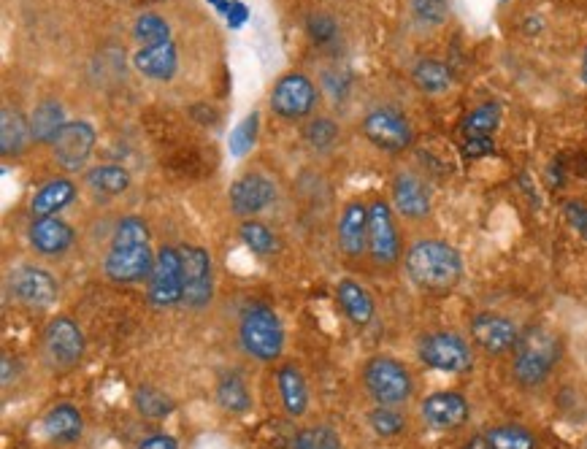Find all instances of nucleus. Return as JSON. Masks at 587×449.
Masks as SVG:
<instances>
[{
    "instance_id": "58836bf2",
    "label": "nucleus",
    "mask_w": 587,
    "mask_h": 449,
    "mask_svg": "<svg viewBox=\"0 0 587 449\" xmlns=\"http://www.w3.org/2000/svg\"><path fill=\"white\" fill-rule=\"evenodd\" d=\"M414 19L425 28H439L450 14V0H409Z\"/></svg>"
},
{
    "instance_id": "c9c22d12",
    "label": "nucleus",
    "mask_w": 587,
    "mask_h": 449,
    "mask_svg": "<svg viewBox=\"0 0 587 449\" xmlns=\"http://www.w3.org/2000/svg\"><path fill=\"white\" fill-rule=\"evenodd\" d=\"M290 449H341V436L331 425H309L295 433Z\"/></svg>"
},
{
    "instance_id": "f8f14e48",
    "label": "nucleus",
    "mask_w": 587,
    "mask_h": 449,
    "mask_svg": "<svg viewBox=\"0 0 587 449\" xmlns=\"http://www.w3.org/2000/svg\"><path fill=\"white\" fill-rule=\"evenodd\" d=\"M268 106L276 117H282L287 122H298L303 117H309L317 106V87L306 74H285L271 90Z\"/></svg>"
},
{
    "instance_id": "393cba45",
    "label": "nucleus",
    "mask_w": 587,
    "mask_h": 449,
    "mask_svg": "<svg viewBox=\"0 0 587 449\" xmlns=\"http://www.w3.org/2000/svg\"><path fill=\"white\" fill-rule=\"evenodd\" d=\"M276 387H279L285 412L290 417H303L309 409V387H306L301 371L295 366H282L276 371Z\"/></svg>"
},
{
    "instance_id": "4be33fe9",
    "label": "nucleus",
    "mask_w": 587,
    "mask_h": 449,
    "mask_svg": "<svg viewBox=\"0 0 587 449\" xmlns=\"http://www.w3.org/2000/svg\"><path fill=\"white\" fill-rule=\"evenodd\" d=\"M336 301H339L341 312L355 328H366L377 314V303L371 298L366 287L355 282V279H341L336 285Z\"/></svg>"
},
{
    "instance_id": "dca6fc26",
    "label": "nucleus",
    "mask_w": 587,
    "mask_h": 449,
    "mask_svg": "<svg viewBox=\"0 0 587 449\" xmlns=\"http://www.w3.org/2000/svg\"><path fill=\"white\" fill-rule=\"evenodd\" d=\"M393 209L404 217V220L420 222L425 220L433 209V193L431 184L425 182L420 174L414 171H398L393 179Z\"/></svg>"
},
{
    "instance_id": "a19ab883",
    "label": "nucleus",
    "mask_w": 587,
    "mask_h": 449,
    "mask_svg": "<svg viewBox=\"0 0 587 449\" xmlns=\"http://www.w3.org/2000/svg\"><path fill=\"white\" fill-rule=\"evenodd\" d=\"M255 133H257V114H249L247 120L241 122L239 128L230 133L228 147L236 157H244L249 149L255 147Z\"/></svg>"
},
{
    "instance_id": "e433bc0d",
    "label": "nucleus",
    "mask_w": 587,
    "mask_h": 449,
    "mask_svg": "<svg viewBox=\"0 0 587 449\" xmlns=\"http://www.w3.org/2000/svg\"><path fill=\"white\" fill-rule=\"evenodd\" d=\"M133 36H136L138 46L168 41V38H171V25H168L166 19L160 17V14H155V11H147V14H141V17L136 19V25H133Z\"/></svg>"
},
{
    "instance_id": "37998d69",
    "label": "nucleus",
    "mask_w": 587,
    "mask_h": 449,
    "mask_svg": "<svg viewBox=\"0 0 587 449\" xmlns=\"http://www.w3.org/2000/svg\"><path fill=\"white\" fill-rule=\"evenodd\" d=\"M563 214H566V220L574 230H577L579 236L587 241V203L582 201H569L563 206Z\"/></svg>"
},
{
    "instance_id": "ea45409f",
    "label": "nucleus",
    "mask_w": 587,
    "mask_h": 449,
    "mask_svg": "<svg viewBox=\"0 0 587 449\" xmlns=\"http://www.w3.org/2000/svg\"><path fill=\"white\" fill-rule=\"evenodd\" d=\"M306 33H309L314 46H328L339 38V25L328 14H312L306 19Z\"/></svg>"
},
{
    "instance_id": "a878e982",
    "label": "nucleus",
    "mask_w": 587,
    "mask_h": 449,
    "mask_svg": "<svg viewBox=\"0 0 587 449\" xmlns=\"http://www.w3.org/2000/svg\"><path fill=\"white\" fill-rule=\"evenodd\" d=\"M30 138L36 144H52L65 125V111L57 101H41L30 114Z\"/></svg>"
},
{
    "instance_id": "473e14b6",
    "label": "nucleus",
    "mask_w": 587,
    "mask_h": 449,
    "mask_svg": "<svg viewBox=\"0 0 587 449\" xmlns=\"http://www.w3.org/2000/svg\"><path fill=\"white\" fill-rule=\"evenodd\" d=\"M239 239H241V244L249 249V252H255V255H260V257L274 255L276 252V236L271 233V228H268V225H263L260 220L241 222Z\"/></svg>"
},
{
    "instance_id": "a211bd4d",
    "label": "nucleus",
    "mask_w": 587,
    "mask_h": 449,
    "mask_svg": "<svg viewBox=\"0 0 587 449\" xmlns=\"http://www.w3.org/2000/svg\"><path fill=\"white\" fill-rule=\"evenodd\" d=\"M420 414L422 420L436 431H458L471 417V406L455 390H439V393H431L422 401Z\"/></svg>"
},
{
    "instance_id": "0eeeda50",
    "label": "nucleus",
    "mask_w": 587,
    "mask_h": 449,
    "mask_svg": "<svg viewBox=\"0 0 587 449\" xmlns=\"http://www.w3.org/2000/svg\"><path fill=\"white\" fill-rule=\"evenodd\" d=\"M417 355L425 366L441 374H466L474 368V352L468 347V341L452 330H436L422 336Z\"/></svg>"
},
{
    "instance_id": "7ed1b4c3",
    "label": "nucleus",
    "mask_w": 587,
    "mask_h": 449,
    "mask_svg": "<svg viewBox=\"0 0 587 449\" xmlns=\"http://www.w3.org/2000/svg\"><path fill=\"white\" fill-rule=\"evenodd\" d=\"M560 358H563V341L555 330L544 328V325L520 330L512 360L514 382L523 387L544 385Z\"/></svg>"
},
{
    "instance_id": "7c9ffc66",
    "label": "nucleus",
    "mask_w": 587,
    "mask_h": 449,
    "mask_svg": "<svg viewBox=\"0 0 587 449\" xmlns=\"http://www.w3.org/2000/svg\"><path fill=\"white\" fill-rule=\"evenodd\" d=\"M133 404H136L138 414L147 417V420H166L168 414H174L176 409L174 398L152 385L138 387L136 393H133Z\"/></svg>"
},
{
    "instance_id": "72a5a7b5",
    "label": "nucleus",
    "mask_w": 587,
    "mask_h": 449,
    "mask_svg": "<svg viewBox=\"0 0 587 449\" xmlns=\"http://www.w3.org/2000/svg\"><path fill=\"white\" fill-rule=\"evenodd\" d=\"M341 128L331 117H312L303 125V141L314 149V152H328V149L339 141Z\"/></svg>"
},
{
    "instance_id": "f3484780",
    "label": "nucleus",
    "mask_w": 587,
    "mask_h": 449,
    "mask_svg": "<svg viewBox=\"0 0 587 449\" xmlns=\"http://www.w3.org/2000/svg\"><path fill=\"white\" fill-rule=\"evenodd\" d=\"M471 336L477 341V347L487 355H506L517 347L520 328L504 314L482 312L471 320Z\"/></svg>"
},
{
    "instance_id": "a18cd8bd",
    "label": "nucleus",
    "mask_w": 587,
    "mask_h": 449,
    "mask_svg": "<svg viewBox=\"0 0 587 449\" xmlns=\"http://www.w3.org/2000/svg\"><path fill=\"white\" fill-rule=\"evenodd\" d=\"M463 449H493L490 447V441L485 436H474V439H468V444Z\"/></svg>"
},
{
    "instance_id": "49530a36",
    "label": "nucleus",
    "mask_w": 587,
    "mask_h": 449,
    "mask_svg": "<svg viewBox=\"0 0 587 449\" xmlns=\"http://www.w3.org/2000/svg\"><path fill=\"white\" fill-rule=\"evenodd\" d=\"M582 82L587 84V49H585V55H582Z\"/></svg>"
},
{
    "instance_id": "2eb2a0df",
    "label": "nucleus",
    "mask_w": 587,
    "mask_h": 449,
    "mask_svg": "<svg viewBox=\"0 0 587 449\" xmlns=\"http://www.w3.org/2000/svg\"><path fill=\"white\" fill-rule=\"evenodd\" d=\"M228 203L233 214L252 220L255 214L266 211L276 203L274 182L263 174H244L230 184Z\"/></svg>"
},
{
    "instance_id": "20e7f679",
    "label": "nucleus",
    "mask_w": 587,
    "mask_h": 449,
    "mask_svg": "<svg viewBox=\"0 0 587 449\" xmlns=\"http://www.w3.org/2000/svg\"><path fill=\"white\" fill-rule=\"evenodd\" d=\"M241 349L260 363H274L285 352V325L268 303H252L239 320Z\"/></svg>"
},
{
    "instance_id": "4468645a",
    "label": "nucleus",
    "mask_w": 587,
    "mask_h": 449,
    "mask_svg": "<svg viewBox=\"0 0 587 449\" xmlns=\"http://www.w3.org/2000/svg\"><path fill=\"white\" fill-rule=\"evenodd\" d=\"M92 149H95V128L90 122L74 120L65 122L63 130L57 133V138L52 141V155H55V163L74 174L79 168H84V163L90 160Z\"/></svg>"
},
{
    "instance_id": "412c9836",
    "label": "nucleus",
    "mask_w": 587,
    "mask_h": 449,
    "mask_svg": "<svg viewBox=\"0 0 587 449\" xmlns=\"http://www.w3.org/2000/svg\"><path fill=\"white\" fill-rule=\"evenodd\" d=\"M133 68L152 82H171L176 76V68H179V52H176L174 38L138 46V52L133 55Z\"/></svg>"
},
{
    "instance_id": "5701e85b",
    "label": "nucleus",
    "mask_w": 587,
    "mask_h": 449,
    "mask_svg": "<svg viewBox=\"0 0 587 449\" xmlns=\"http://www.w3.org/2000/svg\"><path fill=\"white\" fill-rule=\"evenodd\" d=\"M76 198V184L65 176H55L38 187L30 198V214L33 217H57L65 206H71Z\"/></svg>"
},
{
    "instance_id": "6ab92c4d",
    "label": "nucleus",
    "mask_w": 587,
    "mask_h": 449,
    "mask_svg": "<svg viewBox=\"0 0 587 449\" xmlns=\"http://www.w3.org/2000/svg\"><path fill=\"white\" fill-rule=\"evenodd\" d=\"M30 249L41 257H63L76 241L74 228L60 217H33L28 228Z\"/></svg>"
},
{
    "instance_id": "39448f33",
    "label": "nucleus",
    "mask_w": 587,
    "mask_h": 449,
    "mask_svg": "<svg viewBox=\"0 0 587 449\" xmlns=\"http://www.w3.org/2000/svg\"><path fill=\"white\" fill-rule=\"evenodd\" d=\"M363 385L377 406H404L414 395L412 371L390 355H374L366 360Z\"/></svg>"
},
{
    "instance_id": "79ce46f5",
    "label": "nucleus",
    "mask_w": 587,
    "mask_h": 449,
    "mask_svg": "<svg viewBox=\"0 0 587 449\" xmlns=\"http://www.w3.org/2000/svg\"><path fill=\"white\" fill-rule=\"evenodd\" d=\"M496 144L490 136H466L463 138V157L466 160H482V157L493 155Z\"/></svg>"
},
{
    "instance_id": "423d86ee",
    "label": "nucleus",
    "mask_w": 587,
    "mask_h": 449,
    "mask_svg": "<svg viewBox=\"0 0 587 449\" xmlns=\"http://www.w3.org/2000/svg\"><path fill=\"white\" fill-rule=\"evenodd\" d=\"M84 349V330L79 322L71 317H52L41 336V352L52 371H71L82 363Z\"/></svg>"
},
{
    "instance_id": "c756f323",
    "label": "nucleus",
    "mask_w": 587,
    "mask_h": 449,
    "mask_svg": "<svg viewBox=\"0 0 587 449\" xmlns=\"http://www.w3.org/2000/svg\"><path fill=\"white\" fill-rule=\"evenodd\" d=\"M214 398H217L222 412L228 414H247L252 409V395H249L247 385H244V379L239 374L220 376Z\"/></svg>"
},
{
    "instance_id": "f03ea898",
    "label": "nucleus",
    "mask_w": 587,
    "mask_h": 449,
    "mask_svg": "<svg viewBox=\"0 0 587 449\" xmlns=\"http://www.w3.org/2000/svg\"><path fill=\"white\" fill-rule=\"evenodd\" d=\"M406 276L417 290L428 295H447L463 279V257L450 241L420 239L406 249Z\"/></svg>"
},
{
    "instance_id": "ddd939ff",
    "label": "nucleus",
    "mask_w": 587,
    "mask_h": 449,
    "mask_svg": "<svg viewBox=\"0 0 587 449\" xmlns=\"http://www.w3.org/2000/svg\"><path fill=\"white\" fill-rule=\"evenodd\" d=\"M184 306L201 312L214 298V260L198 244H184Z\"/></svg>"
},
{
    "instance_id": "9d476101",
    "label": "nucleus",
    "mask_w": 587,
    "mask_h": 449,
    "mask_svg": "<svg viewBox=\"0 0 587 449\" xmlns=\"http://www.w3.org/2000/svg\"><path fill=\"white\" fill-rule=\"evenodd\" d=\"M363 136L368 138V144H374L382 152L398 155L412 147L414 130L404 111L393 106H377L363 117Z\"/></svg>"
},
{
    "instance_id": "bb28decb",
    "label": "nucleus",
    "mask_w": 587,
    "mask_h": 449,
    "mask_svg": "<svg viewBox=\"0 0 587 449\" xmlns=\"http://www.w3.org/2000/svg\"><path fill=\"white\" fill-rule=\"evenodd\" d=\"M84 184L90 187L95 195L103 198H117V195L130 190V174L122 165H95L84 174Z\"/></svg>"
},
{
    "instance_id": "f704fd0d",
    "label": "nucleus",
    "mask_w": 587,
    "mask_h": 449,
    "mask_svg": "<svg viewBox=\"0 0 587 449\" xmlns=\"http://www.w3.org/2000/svg\"><path fill=\"white\" fill-rule=\"evenodd\" d=\"M493 449H536V436L523 425H496L485 433Z\"/></svg>"
},
{
    "instance_id": "1a4fd4ad",
    "label": "nucleus",
    "mask_w": 587,
    "mask_h": 449,
    "mask_svg": "<svg viewBox=\"0 0 587 449\" xmlns=\"http://www.w3.org/2000/svg\"><path fill=\"white\" fill-rule=\"evenodd\" d=\"M368 255L382 268H393L404 255L393 203L382 201V198L368 203Z\"/></svg>"
},
{
    "instance_id": "f257e3e1",
    "label": "nucleus",
    "mask_w": 587,
    "mask_h": 449,
    "mask_svg": "<svg viewBox=\"0 0 587 449\" xmlns=\"http://www.w3.org/2000/svg\"><path fill=\"white\" fill-rule=\"evenodd\" d=\"M149 225L144 217H122L114 225V236L109 241V252L103 257V274L114 285H136L144 282L155 268L157 252L149 247Z\"/></svg>"
},
{
    "instance_id": "c03bdc74",
    "label": "nucleus",
    "mask_w": 587,
    "mask_h": 449,
    "mask_svg": "<svg viewBox=\"0 0 587 449\" xmlns=\"http://www.w3.org/2000/svg\"><path fill=\"white\" fill-rule=\"evenodd\" d=\"M136 449H179V441L171 433H152L147 439L138 441Z\"/></svg>"
},
{
    "instance_id": "aec40b11",
    "label": "nucleus",
    "mask_w": 587,
    "mask_h": 449,
    "mask_svg": "<svg viewBox=\"0 0 587 449\" xmlns=\"http://www.w3.org/2000/svg\"><path fill=\"white\" fill-rule=\"evenodd\" d=\"M339 249L347 257H363L368 252V206L363 201L344 203L336 222Z\"/></svg>"
},
{
    "instance_id": "6e6552de",
    "label": "nucleus",
    "mask_w": 587,
    "mask_h": 449,
    "mask_svg": "<svg viewBox=\"0 0 587 449\" xmlns=\"http://www.w3.org/2000/svg\"><path fill=\"white\" fill-rule=\"evenodd\" d=\"M147 298L157 309H171L184 303V260L182 249L166 247L157 249L155 268L147 279Z\"/></svg>"
},
{
    "instance_id": "cd10ccee",
    "label": "nucleus",
    "mask_w": 587,
    "mask_h": 449,
    "mask_svg": "<svg viewBox=\"0 0 587 449\" xmlns=\"http://www.w3.org/2000/svg\"><path fill=\"white\" fill-rule=\"evenodd\" d=\"M28 141H33L30 138V122L17 109L0 111V152H3V157L19 155L22 149L28 147Z\"/></svg>"
},
{
    "instance_id": "c85d7f7f",
    "label": "nucleus",
    "mask_w": 587,
    "mask_h": 449,
    "mask_svg": "<svg viewBox=\"0 0 587 449\" xmlns=\"http://www.w3.org/2000/svg\"><path fill=\"white\" fill-rule=\"evenodd\" d=\"M412 82L425 95H444L452 87V71L439 60L425 57L412 68Z\"/></svg>"
},
{
    "instance_id": "9b49d317",
    "label": "nucleus",
    "mask_w": 587,
    "mask_h": 449,
    "mask_svg": "<svg viewBox=\"0 0 587 449\" xmlns=\"http://www.w3.org/2000/svg\"><path fill=\"white\" fill-rule=\"evenodd\" d=\"M9 293L19 306H25L30 312H41V309L55 306L60 285L46 268L22 263L9 274Z\"/></svg>"
},
{
    "instance_id": "4c0bfd02",
    "label": "nucleus",
    "mask_w": 587,
    "mask_h": 449,
    "mask_svg": "<svg viewBox=\"0 0 587 449\" xmlns=\"http://www.w3.org/2000/svg\"><path fill=\"white\" fill-rule=\"evenodd\" d=\"M368 425L382 439H393V436H398L406 428V417L398 412V406H377V409H371V414H368Z\"/></svg>"
},
{
    "instance_id": "b1692460",
    "label": "nucleus",
    "mask_w": 587,
    "mask_h": 449,
    "mask_svg": "<svg viewBox=\"0 0 587 449\" xmlns=\"http://www.w3.org/2000/svg\"><path fill=\"white\" fill-rule=\"evenodd\" d=\"M46 439L55 444H76L84 436V417L74 404H57L44 414Z\"/></svg>"
},
{
    "instance_id": "2f4dec72",
    "label": "nucleus",
    "mask_w": 587,
    "mask_h": 449,
    "mask_svg": "<svg viewBox=\"0 0 587 449\" xmlns=\"http://www.w3.org/2000/svg\"><path fill=\"white\" fill-rule=\"evenodd\" d=\"M498 125H501V106L487 101L474 111H468L463 120V136H493Z\"/></svg>"
}]
</instances>
